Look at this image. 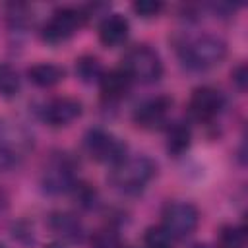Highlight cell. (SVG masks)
Masks as SVG:
<instances>
[{
  "label": "cell",
  "mask_w": 248,
  "mask_h": 248,
  "mask_svg": "<svg viewBox=\"0 0 248 248\" xmlns=\"http://www.w3.org/2000/svg\"><path fill=\"white\" fill-rule=\"evenodd\" d=\"M155 172H157V165L149 157L145 155L124 157L120 163L112 165L110 182L116 190L124 194H138L147 186V182L155 176Z\"/></svg>",
  "instance_id": "cell-1"
},
{
  "label": "cell",
  "mask_w": 248,
  "mask_h": 248,
  "mask_svg": "<svg viewBox=\"0 0 248 248\" xmlns=\"http://www.w3.org/2000/svg\"><path fill=\"white\" fill-rule=\"evenodd\" d=\"M227 45L215 35H202L182 46V60L192 70H207L223 62Z\"/></svg>",
  "instance_id": "cell-2"
},
{
  "label": "cell",
  "mask_w": 248,
  "mask_h": 248,
  "mask_svg": "<svg viewBox=\"0 0 248 248\" xmlns=\"http://www.w3.org/2000/svg\"><path fill=\"white\" fill-rule=\"evenodd\" d=\"M132 81H141V83H153L163 76V62L159 54L147 46V45H138L126 52L122 58L120 66Z\"/></svg>",
  "instance_id": "cell-3"
},
{
  "label": "cell",
  "mask_w": 248,
  "mask_h": 248,
  "mask_svg": "<svg viewBox=\"0 0 248 248\" xmlns=\"http://www.w3.org/2000/svg\"><path fill=\"white\" fill-rule=\"evenodd\" d=\"M33 149V136L17 122H0V159L19 163Z\"/></svg>",
  "instance_id": "cell-4"
},
{
  "label": "cell",
  "mask_w": 248,
  "mask_h": 248,
  "mask_svg": "<svg viewBox=\"0 0 248 248\" xmlns=\"http://www.w3.org/2000/svg\"><path fill=\"white\" fill-rule=\"evenodd\" d=\"M163 227L169 231L172 238H186L190 236L200 223V211L196 205L188 202H170L165 205L163 213Z\"/></svg>",
  "instance_id": "cell-5"
},
{
  "label": "cell",
  "mask_w": 248,
  "mask_h": 248,
  "mask_svg": "<svg viewBox=\"0 0 248 248\" xmlns=\"http://www.w3.org/2000/svg\"><path fill=\"white\" fill-rule=\"evenodd\" d=\"M87 16L79 8H58L43 27V39L50 45H58L70 39L83 23Z\"/></svg>",
  "instance_id": "cell-6"
},
{
  "label": "cell",
  "mask_w": 248,
  "mask_h": 248,
  "mask_svg": "<svg viewBox=\"0 0 248 248\" xmlns=\"http://www.w3.org/2000/svg\"><path fill=\"white\" fill-rule=\"evenodd\" d=\"M85 149L95 161L110 165H116L126 157V143L105 130H91L85 136Z\"/></svg>",
  "instance_id": "cell-7"
},
{
  "label": "cell",
  "mask_w": 248,
  "mask_h": 248,
  "mask_svg": "<svg viewBox=\"0 0 248 248\" xmlns=\"http://www.w3.org/2000/svg\"><path fill=\"white\" fill-rule=\"evenodd\" d=\"M225 105V97L221 91L213 89V87H198L192 91V97L188 101V108H190V114L200 120V122H209L213 120L221 108Z\"/></svg>",
  "instance_id": "cell-8"
},
{
  "label": "cell",
  "mask_w": 248,
  "mask_h": 248,
  "mask_svg": "<svg viewBox=\"0 0 248 248\" xmlns=\"http://www.w3.org/2000/svg\"><path fill=\"white\" fill-rule=\"evenodd\" d=\"M172 107V101L170 97H165V95H159V97H153V99H147L145 103H141L136 112H134V122L140 126V128H157L165 122L169 110Z\"/></svg>",
  "instance_id": "cell-9"
},
{
  "label": "cell",
  "mask_w": 248,
  "mask_h": 248,
  "mask_svg": "<svg viewBox=\"0 0 248 248\" xmlns=\"http://www.w3.org/2000/svg\"><path fill=\"white\" fill-rule=\"evenodd\" d=\"M43 116H45L46 124H50L54 128L68 126L81 116V103L72 97H58L46 105Z\"/></svg>",
  "instance_id": "cell-10"
},
{
  "label": "cell",
  "mask_w": 248,
  "mask_h": 248,
  "mask_svg": "<svg viewBox=\"0 0 248 248\" xmlns=\"http://www.w3.org/2000/svg\"><path fill=\"white\" fill-rule=\"evenodd\" d=\"M43 182L48 192H66L74 188V167L66 157H58L45 170Z\"/></svg>",
  "instance_id": "cell-11"
},
{
  "label": "cell",
  "mask_w": 248,
  "mask_h": 248,
  "mask_svg": "<svg viewBox=\"0 0 248 248\" xmlns=\"http://www.w3.org/2000/svg\"><path fill=\"white\" fill-rule=\"evenodd\" d=\"M128 31H130L128 19L120 14H110L99 25V41L105 46L114 48V46H120L128 39Z\"/></svg>",
  "instance_id": "cell-12"
},
{
  "label": "cell",
  "mask_w": 248,
  "mask_h": 248,
  "mask_svg": "<svg viewBox=\"0 0 248 248\" xmlns=\"http://www.w3.org/2000/svg\"><path fill=\"white\" fill-rule=\"evenodd\" d=\"M130 85H132V79L122 68L108 70L99 79L101 93L107 101H118V99L126 97V93L130 91Z\"/></svg>",
  "instance_id": "cell-13"
},
{
  "label": "cell",
  "mask_w": 248,
  "mask_h": 248,
  "mask_svg": "<svg viewBox=\"0 0 248 248\" xmlns=\"http://www.w3.org/2000/svg\"><path fill=\"white\" fill-rule=\"evenodd\" d=\"M48 225H50V229H52L58 236H62L64 240L78 242V240H81V236H83V227H81L79 219H78L76 215H72V213L56 211V213L50 215Z\"/></svg>",
  "instance_id": "cell-14"
},
{
  "label": "cell",
  "mask_w": 248,
  "mask_h": 248,
  "mask_svg": "<svg viewBox=\"0 0 248 248\" xmlns=\"http://www.w3.org/2000/svg\"><path fill=\"white\" fill-rule=\"evenodd\" d=\"M66 72L64 68L56 66V64H35L27 70V78L31 83H35L37 87H52L56 83H60L64 79Z\"/></svg>",
  "instance_id": "cell-15"
},
{
  "label": "cell",
  "mask_w": 248,
  "mask_h": 248,
  "mask_svg": "<svg viewBox=\"0 0 248 248\" xmlns=\"http://www.w3.org/2000/svg\"><path fill=\"white\" fill-rule=\"evenodd\" d=\"M192 141V130L186 122H174L167 130V151L174 157L182 155Z\"/></svg>",
  "instance_id": "cell-16"
},
{
  "label": "cell",
  "mask_w": 248,
  "mask_h": 248,
  "mask_svg": "<svg viewBox=\"0 0 248 248\" xmlns=\"http://www.w3.org/2000/svg\"><path fill=\"white\" fill-rule=\"evenodd\" d=\"M76 74L79 76L81 81L91 83V81H99L101 76L105 74V70H103V66H101L97 56L85 54V56L76 60Z\"/></svg>",
  "instance_id": "cell-17"
},
{
  "label": "cell",
  "mask_w": 248,
  "mask_h": 248,
  "mask_svg": "<svg viewBox=\"0 0 248 248\" xmlns=\"http://www.w3.org/2000/svg\"><path fill=\"white\" fill-rule=\"evenodd\" d=\"M217 248H244V229L223 225L217 232Z\"/></svg>",
  "instance_id": "cell-18"
},
{
  "label": "cell",
  "mask_w": 248,
  "mask_h": 248,
  "mask_svg": "<svg viewBox=\"0 0 248 248\" xmlns=\"http://www.w3.org/2000/svg\"><path fill=\"white\" fill-rule=\"evenodd\" d=\"M172 240L174 238L169 234V231L163 225L149 227L145 231V236H143L145 248H172Z\"/></svg>",
  "instance_id": "cell-19"
},
{
  "label": "cell",
  "mask_w": 248,
  "mask_h": 248,
  "mask_svg": "<svg viewBox=\"0 0 248 248\" xmlns=\"http://www.w3.org/2000/svg\"><path fill=\"white\" fill-rule=\"evenodd\" d=\"M19 91V78L16 70L8 64L0 62V95L2 97H14Z\"/></svg>",
  "instance_id": "cell-20"
},
{
  "label": "cell",
  "mask_w": 248,
  "mask_h": 248,
  "mask_svg": "<svg viewBox=\"0 0 248 248\" xmlns=\"http://www.w3.org/2000/svg\"><path fill=\"white\" fill-rule=\"evenodd\" d=\"M93 248H120L118 234L110 229L97 231L95 236H93Z\"/></svg>",
  "instance_id": "cell-21"
},
{
  "label": "cell",
  "mask_w": 248,
  "mask_h": 248,
  "mask_svg": "<svg viewBox=\"0 0 248 248\" xmlns=\"http://www.w3.org/2000/svg\"><path fill=\"white\" fill-rule=\"evenodd\" d=\"M132 8H134V12H136L140 17L149 19V17L159 16V12L163 10V4L157 2V0H140V2H134Z\"/></svg>",
  "instance_id": "cell-22"
},
{
  "label": "cell",
  "mask_w": 248,
  "mask_h": 248,
  "mask_svg": "<svg viewBox=\"0 0 248 248\" xmlns=\"http://www.w3.org/2000/svg\"><path fill=\"white\" fill-rule=\"evenodd\" d=\"M231 78H232V81L238 85V89H240V91H244V87H246V64L236 66V68L232 70Z\"/></svg>",
  "instance_id": "cell-23"
},
{
  "label": "cell",
  "mask_w": 248,
  "mask_h": 248,
  "mask_svg": "<svg viewBox=\"0 0 248 248\" xmlns=\"http://www.w3.org/2000/svg\"><path fill=\"white\" fill-rule=\"evenodd\" d=\"M196 248H205V246H196Z\"/></svg>",
  "instance_id": "cell-24"
}]
</instances>
